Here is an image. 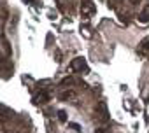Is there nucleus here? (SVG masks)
<instances>
[{"label": "nucleus", "mask_w": 149, "mask_h": 133, "mask_svg": "<svg viewBox=\"0 0 149 133\" xmlns=\"http://www.w3.org/2000/svg\"><path fill=\"white\" fill-rule=\"evenodd\" d=\"M68 126H70V128H74L76 131H81V126H79V124H76V123H70Z\"/></svg>", "instance_id": "11"}, {"label": "nucleus", "mask_w": 149, "mask_h": 133, "mask_svg": "<svg viewBox=\"0 0 149 133\" xmlns=\"http://www.w3.org/2000/svg\"><path fill=\"white\" fill-rule=\"evenodd\" d=\"M4 133H6V131H4Z\"/></svg>", "instance_id": "15"}, {"label": "nucleus", "mask_w": 149, "mask_h": 133, "mask_svg": "<svg viewBox=\"0 0 149 133\" xmlns=\"http://www.w3.org/2000/svg\"><path fill=\"white\" fill-rule=\"evenodd\" d=\"M95 12H97V7L91 0H83L81 2V16L83 18H91Z\"/></svg>", "instance_id": "1"}, {"label": "nucleus", "mask_w": 149, "mask_h": 133, "mask_svg": "<svg viewBox=\"0 0 149 133\" xmlns=\"http://www.w3.org/2000/svg\"><path fill=\"white\" fill-rule=\"evenodd\" d=\"M70 69L74 72H86L88 70V63H86V60L83 56H77V58H74L70 61Z\"/></svg>", "instance_id": "2"}, {"label": "nucleus", "mask_w": 149, "mask_h": 133, "mask_svg": "<svg viewBox=\"0 0 149 133\" xmlns=\"http://www.w3.org/2000/svg\"><path fill=\"white\" fill-rule=\"evenodd\" d=\"M130 4H132V6H139V4H140V0H130Z\"/></svg>", "instance_id": "12"}, {"label": "nucleus", "mask_w": 149, "mask_h": 133, "mask_svg": "<svg viewBox=\"0 0 149 133\" xmlns=\"http://www.w3.org/2000/svg\"><path fill=\"white\" fill-rule=\"evenodd\" d=\"M139 21H140V23H147V21H149V6H146V7L142 9V12L139 14Z\"/></svg>", "instance_id": "5"}, {"label": "nucleus", "mask_w": 149, "mask_h": 133, "mask_svg": "<svg viewBox=\"0 0 149 133\" xmlns=\"http://www.w3.org/2000/svg\"><path fill=\"white\" fill-rule=\"evenodd\" d=\"M58 119H60L61 123L67 121V114H65V110H60V112H58Z\"/></svg>", "instance_id": "10"}, {"label": "nucleus", "mask_w": 149, "mask_h": 133, "mask_svg": "<svg viewBox=\"0 0 149 133\" xmlns=\"http://www.w3.org/2000/svg\"><path fill=\"white\" fill-rule=\"evenodd\" d=\"M95 133H105V130H104V128H100V130H97Z\"/></svg>", "instance_id": "13"}, {"label": "nucleus", "mask_w": 149, "mask_h": 133, "mask_svg": "<svg viewBox=\"0 0 149 133\" xmlns=\"http://www.w3.org/2000/svg\"><path fill=\"white\" fill-rule=\"evenodd\" d=\"M74 84H76V81H74L72 77H65V79L60 82V86H61V88H65V86H74Z\"/></svg>", "instance_id": "9"}, {"label": "nucleus", "mask_w": 149, "mask_h": 133, "mask_svg": "<svg viewBox=\"0 0 149 133\" xmlns=\"http://www.w3.org/2000/svg\"><path fill=\"white\" fill-rule=\"evenodd\" d=\"M116 2H121V0H116Z\"/></svg>", "instance_id": "14"}, {"label": "nucleus", "mask_w": 149, "mask_h": 133, "mask_svg": "<svg viewBox=\"0 0 149 133\" xmlns=\"http://www.w3.org/2000/svg\"><path fill=\"white\" fill-rule=\"evenodd\" d=\"M2 47H4V54H6V56H11V54H13L11 46H9V42H7L6 35H2Z\"/></svg>", "instance_id": "8"}, {"label": "nucleus", "mask_w": 149, "mask_h": 133, "mask_svg": "<svg viewBox=\"0 0 149 133\" xmlns=\"http://www.w3.org/2000/svg\"><path fill=\"white\" fill-rule=\"evenodd\" d=\"M70 98H76V91L74 89H67V91L60 93V100H70Z\"/></svg>", "instance_id": "7"}, {"label": "nucleus", "mask_w": 149, "mask_h": 133, "mask_svg": "<svg viewBox=\"0 0 149 133\" xmlns=\"http://www.w3.org/2000/svg\"><path fill=\"white\" fill-rule=\"evenodd\" d=\"M95 112H97V119L100 121V123H109V112H107V105L104 103V102H100L98 105H97V109H95Z\"/></svg>", "instance_id": "3"}, {"label": "nucleus", "mask_w": 149, "mask_h": 133, "mask_svg": "<svg viewBox=\"0 0 149 133\" xmlns=\"http://www.w3.org/2000/svg\"><path fill=\"white\" fill-rule=\"evenodd\" d=\"M139 51H140L142 54H149V37H146V39L140 42V46H139Z\"/></svg>", "instance_id": "6"}, {"label": "nucleus", "mask_w": 149, "mask_h": 133, "mask_svg": "<svg viewBox=\"0 0 149 133\" xmlns=\"http://www.w3.org/2000/svg\"><path fill=\"white\" fill-rule=\"evenodd\" d=\"M47 102H49V95L46 91H40L33 96V103H37V105H42V103H47Z\"/></svg>", "instance_id": "4"}]
</instances>
